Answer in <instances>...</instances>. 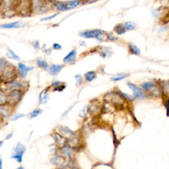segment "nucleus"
<instances>
[{"label":"nucleus","instance_id":"f257e3e1","mask_svg":"<svg viewBox=\"0 0 169 169\" xmlns=\"http://www.w3.org/2000/svg\"><path fill=\"white\" fill-rule=\"evenodd\" d=\"M81 4V0H74L67 2H56L55 3V7L58 11H65L68 10L74 9Z\"/></svg>","mask_w":169,"mask_h":169},{"label":"nucleus","instance_id":"f03ea898","mask_svg":"<svg viewBox=\"0 0 169 169\" xmlns=\"http://www.w3.org/2000/svg\"><path fill=\"white\" fill-rule=\"evenodd\" d=\"M1 9L6 16H12L14 11V0H2Z\"/></svg>","mask_w":169,"mask_h":169},{"label":"nucleus","instance_id":"7ed1b4c3","mask_svg":"<svg viewBox=\"0 0 169 169\" xmlns=\"http://www.w3.org/2000/svg\"><path fill=\"white\" fill-rule=\"evenodd\" d=\"M103 34V31L99 29H95L92 31H87L82 32L80 33V35L83 37L86 38V39H91V38H96L100 41H102L103 40V37L102 35Z\"/></svg>","mask_w":169,"mask_h":169},{"label":"nucleus","instance_id":"20e7f679","mask_svg":"<svg viewBox=\"0 0 169 169\" xmlns=\"http://www.w3.org/2000/svg\"><path fill=\"white\" fill-rule=\"evenodd\" d=\"M25 151H26V148L25 146L21 143H18L15 149L14 155L11 157V158L15 159L17 162L21 163L22 161V155H24Z\"/></svg>","mask_w":169,"mask_h":169},{"label":"nucleus","instance_id":"39448f33","mask_svg":"<svg viewBox=\"0 0 169 169\" xmlns=\"http://www.w3.org/2000/svg\"><path fill=\"white\" fill-rule=\"evenodd\" d=\"M18 11L22 15L29 14L31 9V4L29 0H20L17 5Z\"/></svg>","mask_w":169,"mask_h":169},{"label":"nucleus","instance_id":"423d86ee","mask_svg":"<svg viewBox=\"0 0 169 169\" xmlns=\"http://www.w3.org/2000/svg\"><path fill=\"white\" fill-rule=\"evenodd\" d=\"M105 99L112 104H114L115 105H119L121 106L123 104V100L120 96L118 94H116L114 93H110L108 94L105 97Z\"/></svg>","mask_w":169,"mask_h":169},{"label":"nucleus","instance_id":"0eeeda50","mask_svg":"<svg viewBox=\"0 0 169 169\" xmlns=\"http://www.w3.org/2000/svg\"><path fill=\"white\" fill-rule=\"evenodd\" d=\"M128 86L132 90L135 98H139V99H143V98H145L146 97V94L144 93V91L140 89L138 87L135 86L134 84L128 83Z\"/></svg>","mask_w":169,"mask_h":169},{"label":"nucleus","instance_id":"6e6552de","mask_svg":"<svg viewBox=\"0 0 169 169\" xmlns=\"http://www.w3.org/2000/svg\"><path fill=\"white\" fill-rule=\"evenodd\" d=\"M25 26L24 22L21 21H15L13 22H10V23L4 24L0 25V28L6 29H19V28H22Z\"/></svg>","mask_w":169,"mask_h":169},{"label":"nucleus","instance_id":"1a4fd4ad","mask_svg":"<svg viewBox=\"0 0 169 169\" xmlns=\"http://www.w3.org/2000/svg\"><path fill=\"white\" fill-rule=\"evenodd\" d=\"M50 163L55 166L61 167V166H63L65 165L66 161H65V158L64 157H61V156H55V157H53L50 159Z\"/></svg>","mask_w":169,"mask_h":169},{"label":"nucleus","instance_id":"9d476101","mask_svg":"<svg viewBox=\"0 0 169 169\" xmlns=\"http://www.w3.org/2000/svg\"><path fill=\"white\" fill-rule=\"evenodd\" d=\"M19 71L20 73V75L22 78V79H25V77H27L28 72L30 71V70L32 69V67H27L25 64H22V63H19Z\"/></svg>","mask_w":169,"mask_h":169},{"label":"nucleus","instance_id":"9b49d317","mask_svg":"<svg viewBox=\"0 0 169 169\" xmlns=\"http://www.w3.org/2000/svg\"><path fill=\"white\" fill-rule=\"evenodd\" d=\"M54 140L57 144L59 146H60V147H63V146H64L67 142L66 138H65L64 136L60 135L58 133H54Z\"/></svg>","mask_w":169,"mask_h":169},{"label":"nucleus","instance_id":"f8f14e48","mask_svg":"<svg viewBox=\"0 0 169 169\" xmlns=\"http://www.w3.org/2000/svg\"><path fill=\"white\" fill-rule=\"evenodd\" d=\"M64 67V65H57V64H53L50 66L49 69L50 74L52 75H56L61 72L62 68Z\"/></svg>","mask_w":169,"mask_h":169},{"label":"nucleus","instance_id":"ddd939ff","mask_svg":"<svg viewBox=\"0 0 169 169\" xmlns=\"http://www.w3.org/2000/svg\"><path fill=\"white\" fill-rule=\"evenodd\" d=\"M76 54L77 52L75 50H73L72 51L70 52L64 58V63H73L74 62L76 58Z\"/></svg>","mask_w":169,"mask_h":169},{"label":"nucleus","instance_id":"4468645a","mask_svg":"<svg viewBox=\"0 0 169 169\" xmlns=\"http://www.w3.org/2000/svg\"><path fill=\"white\" fill-rule=\"evenodd\" d=\"M21 92L18 90L14 89V90L10 94V98H11V100L13 102H17L19 101L20 97H21Z\"/></svg>","mask_w":169,"mask_h":169},{"label":"nucleus","instance_id":"2eb2a0df","mask_svg":"<svg viewBox=\"0 0 169 169\" xmlns=\"http://www.w3.org/2000/svg\"><path fill=\"white\" fill-rule=\"evenodd\" d=\"M10 115V112L8 108L3 106H0V116H1L7 118Z\"/></svg>","mask_w":169,"mask_h":169},{"label":"nucleus","instance_id":"dca6fc26","mask_svg":"<svg viewBox=\"0 0 169 169\" xmlns=\"http://www.w3.org/2000/svg\"><path fill=\"white\" fill-rule=\"evenodd\" d=\"M78 143H79V139L77 137V136L74 135L70 137L69 140V144L71 147H76Z\"/></svg>","mask_w":169,"mask_h":169},{"label":"nucleus","instance_id":"f3484780","mask_svg":"<svg viewBox=\"0 0 169 169\" xmlns=\"http://www.w3.org/2000/svg\"><path fill=\"white\" fill-rule=\"evenodd\" d=\"M61 152L62 153L63 155L66 156V157H71L72 155V150L71 147H63L61 150Z\"/></svg>","mask_w":169,"mask_h":169},{"label":"nucleus","instance_id":"a211bd4d","mask_svg":"<svg viewBox=\"0 0 169 169\" xmlns=\"http://www.w3.org/2000/svg\"><path fill=\"white\" fill-rule=\"evenodd\" d=\"M85 77L88 81H93L96 78V74L94 72H89L85 74Z\"/></svg>","mask_w":169,"mask_h":169},{"label":"nucleus","instance_id":"6ab92c4d","mask_svg":"<svg viewBox=\"0 0 169 169\" xmlns=\"http://www.w3.org/2000/svg\"><path fill=\"white\" fill-rule=\"evenodd\" d=\"M154 87H155V84L152 82H146L142 84V87L143 89L147 90V91L151 90Z\"/></svg>","mask_w":169,"mask_h":169},{"label":"nucleus","instance_id":"aec40b11","mask_svg":"<svg viewBox=\"0 0 169 169\" xmlns=\"http://www.w3.org/2000/svg\"><path fill=\"white\" fill-rule=\"evenodd\" d=\"M36 63H37V65H39L40 67L42 68V69H46L48 66V65L47 62L45 61V60H42V59H40V58H38L37 59Z\"/></svg>","mask_w":169,"mask_h":169},{"label":"nucleus","instance_id":"412c9836","mask_svg":"<svg viewBox=\"0 0 169 169\" xmlns=\"http://www.w3.org/2000/svg\"><path fill=\"white\" fill-rule=\"evenodd\" d=\"M60 131H61L62 133H64V134L65 135H72L74 134V132H72V131L69 129V128H68L67 127H65V126H61L60 127Z\"/></svg>","mask_w":169,"mask_h":169},{"label":"nucleus","instance_id":"4be33fe9","mask_svg":"<svg viewBox=\"0 0 169 169\" xmlns=\"http://www.w3.org/2000/svg\"><path fill=\"white\" fill-rule=\"evenodd\" d=\"M114 31L116 32L118 34H122L124 33L126 30L125 29L124 26H122V25H118L115 27Z\"/></svg>","mask_w":169,"mask_h":169},{"label":"nucleus","instance_id":"5701e85b","mask_svg":"<svg viewBox=\"0 0 169 169\" xmlns=\"http://www.w3.org/2000/svg\"><path fill=\"white\" fill-rule=\"evenodd\" d=\"M8 51H9V52L7 53V56H9L10 58L13 59L15 60H17V61H18V60H20V58L18 56V55L15 54L14 52L13 51V50L8 49Z\"/></svg>","mask_w":169,"mask_h":169},{"label":"nucleus","instance_id":"b1692460","mask_svg":"<svg viewBox=\"0 0 169 169\" xmlns=\"http://www.w3.org/2000/svg\"><path fill=\"white\" fill-rule=\"evenodd\" d=\"M13 73L11 70L10 69H6L3 74V76L4 77H5L6 79H10V78H11L13 77Z\"/></svg>","mask_w":169,"mask_h":169},{"label":"nucleus","instance_id":"393cba45","mask_svg":"<svg viewBox=\"0 0 169 169\" xmlns=\"http://www.w3.org/2000/svg\"><path fill=\"white\" fill-rule=\"evenodd\" d=\"M123 26H124L126 30L131 31V30H133V29H135V23H133V22H126Z\"/></svg>","mask_w":169,"mask_h":169},{"label":"nucleus","instance_id":"a878e982","mask_svg":"<svg viewBox=\"0 0 169 169\" xmlns=\"http://www.w3.org/2000/svg\"><path fill=\"white\" fill-rule=\"evenodd\" d=\"M130 49L132 54H134L136 55H139L140 54V49H139L137 46H135V45H133V44L130 45Z\"/></svg>","mask_w":169,"mask_h":169},{"label":"nucleus","instance_id":"bb28decb","mask_svg":"<svg viewBox=\"0 0 169 169\" xmlns=\"http://www.w3.org/2000/svg\"><path fill=\"white\" fill-rule=\"evenodd\" d=\"M42 113V110L40 109H36L32 111V112L30 113V118H36L38 116Z\"/></svg>","mask_w":169,"mask_h":169},{"label":"nucleus","instance_id":"cd10ccee","mask_svg":"<svg viewBox=\"0 0 169 169\" xmlns=\"http://www.w3.org/2000/svg\"><path fill=\"white\" fill-rule=\"evenodd\" d=\"M20 87H21V84H20L19 82L16 81H13L11 83H10L9 85V88L12 90L17 89V88H19Z\"/></svg>","mask_w":169,"mask_h":169},{"label":"nucleus","instance_id":"c85d7f7f","mask_svg":"<svg viewBox=\"0 0 169 169\" xmlns=\"http://www.w3.org/2000/svg\"><path fill=\"white\" fill-rule=\"evenodd\" d=\"M162 88L163 91L165 93H169V82L168 81H164L163 84L162 85Z\"/></svg>","mask_w":169,"mask_h":169},{"label":"nucleus","instance_id":"c756f323","mask_svg":"<svg viewBox=\"0 0 169 169\" xmlns=\"http://www.w3.org/2000/svg\"><path fill=\"white\" fill-rule=\"evenodd\" d=\"M127 77V75H125V74H118L116 76L114 77H112V79L113 81H120L122 79H123L124 78H126Z\"/></svg>","mask_w":169,"mask_h":169},{"label":"nucleus","instance_id":"7c9ffc66","mask_svg":"<svg viewBox=\"0 0 169 169\" xmlns=\"http://www.w3.org/2000/svg\"><path fill=\"white\" fill-rule=\"evenodd\" d=\"M7 101V97L3 93H0V104H4Z\"/></svg>","mask_w":169,"mask_h":169},{"label":"nucleus","instance_id":"2f4dec72","mask_svg":"<svg viewBox=\"0 0 169 169\" xmlns=\"http://www.w3.org/2000/svg\"><path fill=\"white\" fill-rule=\"evenodd\" d=\"M25 116V114H17L13 116V118H11V120L12 121H15L18 119H20V118H23Z\"/></svg>","mask_w":169,"mask_h":169},{"label":"nucleus","instance_id":"473e14b6","mask_svg":"<svg viewBox=\"0 0 169 169\" xmlns=\"http://www.w3.org/2000/svg\"><path fill=\"white\" fill-rule=\"evenodd\" d=\"M87 114V107H83L81 110L80 111V112H79V116L80 117H84L85 115H86Z\"/></svg>","mask_w":169,"mask_h":169},{"label":"nucleus","instance_id":"72a5a7b5","mask_svg":"<svg viewBox=\"0 0 169 169\" xmlns=\"http://www.w3.org/2000/svg\"><path fill=\"white\" fill-rule=\"evenodd\" d=\"M6 62L4 59H0V71L3 70L6 66Z\"/></svg>","mask_w":169,"mask_h":169},{"label":"nucleus","instance_id":"f704fd0d","mask_svg":"<svg viewBox=\"0 0 169 169\" xmlns=\"http://www.w3.org/2000/svg\"><path fill=\"white\" fill-rule=\"evenodd\" d=\"M58 15V14L56 13V14L53 15H52V16L44 17V18H42V19H41V21H49V20H51V19H54V17H56V16Z\"/></svg>","mask_w":169,"mask_h":169},{"label":"nucleus","instance_id":"c9c22d12","mask_svg":"<svg viewBox=\"0 0 169 169\" xmlns=\"http://www.w3.org/2000/svg\"><path fill=\"white\" fill-rule=\"evenodd\" d=\"M75 79H76V81H77V85L81 84V83L83 82V78H82V77L80 75H75Z\"/></svg>","mask_w":169,"mask_h":169},{"label":"nucleus","instance_id":"e433bc0d","mask_svg":"<svg viewBox=\"0 0 169 169\" xmlns=\"http://www.w3.org/2000/svg\"><path fill=\"white\" fill-rule=\"evenodd\" d=\"M48 93H46L44 96L42 95V103H43V104L46 103L48 101Z\"/></svg>","mask_w":169,"mask_h":169},{"label":"nucleus","instance_id":"4c0bfd02","mask_svg":"<svg viewBox=\"0 0 169 169\" xmlns=\"http://www.w3.org/2000/svg\"><path fill=\"white\" fill-rule=\"evenodd\" d=\"M120 93H121V95H122V97H125V98H126L127 100H132L133 98L132 96H130L129 95H127V94H125V93H123L122 92H120Z\"/></svg>","mask_w":169,"mask_h":169},{"label":"nucleus","instance_id":"58836bf2","mask_svg":"<svg viewBox=\"0 0 169 169\" xmlns=\"http://www.w3.org/2000/svg\"><path fill=\"white\" fill-rule=\"evenodd\" d=\"M60 84H61V82H60V81H55V82H54V83H52V87H54L55 88V87H58V86H60V85H61Z\"/></svg>","mask_w":169,"mask_h":169},{"label":"nucleus","instance_id":"ea45409f","mask_svg":"<svg viewBox=\"0 0 169 169\" xmlns=\"http://www.w3.org/2000/svg\"><path fill=\"white\" fill-rule=\"evenodd\" d=\"M53 47H54V49H56V50H59V49H61L62 48V46H60L59 44H54L53 45Z\"/></svg>","mask_w":169,"mask_h":169},{"label":"nucleus","instance_id":"a19ab883","mask_svg":"<svg viewBox=\"0 0 169 169\" xmlns=\"http://www.w3.org/2000/svg\"><path fill=\"white\" fill-rule=\"evenodd\" d=\"M64 88H65V86L61 87V85H60V86H58V87L55 88V90H58V91H61V90H62L63 89H64Z\"/></svg>","mask_w":169,"mask_h":169},{"label":"nucleus","instance_id":"79ce46f5","mask_svg":"<svg viewBox=\"0 0 169 169\" xmlns=\"http://www.w3.org/2000/svg\"><path fill=\"white\" fill-rule=\"evenodd\" d=\"M108 39L113 40L116 39V38H115V36H113L112 34H108Z\"/></svg>","mask_w":169,"mask_h":169},{"label":"nucleus","instance_id":"37998d69","mask_svg":"<svg viewBox=\"0 0 169 169\" xmlns=\"http://www.w3.org/2000/svg\"><path fill=\"white\" fill-rule=\"evenodd\" d=\"M43 93H44V90L40 93V94L39 95V102L40 103H42V94H43Z\"/></svg>","mask_w":169,"mask_h":169},{"label":"nucleus","instance_id":"c03bdc74","mask_svg":"<svg viewBox=\"0 0 169 169\" xmlns=\"http://www.w3.org/2000/svg\"><path fill=\"white\" fill-rule=\"evenodd\" d=\"M12 136H13V133H9V134H8L7 135V137H6V140H9V139H11L12 137Z\"/></svg>","mask_w":169,"mask_h":169},{"label":"nucleus","instance_id":"a18cd8bd","mask_svg":"<svg viewBox=\"0 0 169 169\" xmlns=\"http://www.w3.org/2000/svg\"><path fill=\"white\" fill-rule=\"evenodd\" d=\"M2 163H3V161H2L1 158L0 157V169L2 168Z\"/></svg>","mask_w":169,"mask_h":169},{"label":"nucleus","instance_id":"49530a36","mask_svg":"<svg viewBox=\"0 0 169 169\" xmlns=\"http://www.w3.org/2000/svg\"><path fill=\"white\" fill-rule=\"evenodd\" d=\"M3 143H4V142H2V141H1V142H0V147H1V145L3 144Z\"/></svg>","mask_w":169,"mask_h":169}]
</instances>
